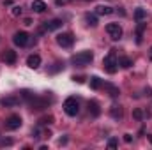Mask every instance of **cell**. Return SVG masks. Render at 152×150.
Returning a JSON list of instances; mask_svg holds the SVG:
<instances>
[{"label": "cell", "mask_w": 152, "mask_h": 150, "mask_svg": "<svg viewBox=\"0 0 152 150\" xmlns=\"http://www.w3.org/2000/svg\"><path fill=\"white\" fill-rule=\"evenodd\" d=\"M92 58H94V53L92 51H80V53L73 55L71 62L75 66H78V67H83V66H88L92 62Z\"/></svg>", "instance_id": "obj_1"}, {"label": "cell", "mask_w": 152, "mask_h": 150, "mask_svg": "<svg viewBox=\"0 0 152 150\" xmlns=\"http://www.w3.org/2000/svg\"><path fill=\"white\" fill-rule=\"evenodd\" d=\"M103 66H104V71H106V73H110V74H115V73H117V69H118V58L115 57L113 50L104 57Z\"/></svg>", "instance_id": "obj_2"}, {"label": "cell", "mask_w": 152, "mask_h": 150, "mask_svg": "<svg viewBox=\"0 0 152 150\" xmlns=\"http://www.w3.org/2000/svg\"><path fill=\"white\" fill-rule=\"evenodd\" d=\"M64 111L67 113L69 117H76V115H78L80 104H78V101H76L75 97H67V99L64 101Z\"/></svg>", "instance_id": "obj_3"}, {"label": "cell", "mask_w": 152, "mask_h": 150, "mask_svg": "<svg viewBox=\"0 0 152 150\" xmlns=\"http://www.w3.org/2000/svg\"><path fill=\"white\" fill-rule=\"evenodd\" d=\"M106 32H108V36L113 41H118V39L122 37V27L118 23H108L106 25Z\"/></svg>", "instance_id": "obj_4"}, {"label": "cell", "mask_w": 152, "mask_h": 150, "mask_svg": "<svg viewBox=\"0 0 152 150\" xmlns=\"http://www.w3.org/2000/svg\"><path fill=\"white\" fill-rule=\"evenodd\" d=\"M57 42H58V46H62V48H71L73 42H75V37H73V34L64 32V34H58V36H57Z\"/></svg>", "instance_id": "obj_5"}, {"label": "cell", "mask_w": 152, "mask_h": 150, "mask_svg": "<svg viewBox=\"0 0 152 150\" xmlns=\"http://www.w3.org/2000/svg\"><path fill=\"white\" fill-rule=\"evenodd\" d=\"M21 124H23V120H21L20 115H11V117L5 120V127H7L9 131H16V129H20Z\"/></svg>", "instance_id": "obj_6"}, {"label": "cell", "mask_w": 152, "mask_h": 150, "mask_svg": "<svg viewBox=\"0 0 152 150\" xmlns=\"http://www.w3.org/2000/svg\"><path fill=\"white\" fill-rule=\"evenodd\" d=\"M12 42L16 44V46H27V42H28V34L27 32H16L14 36H12Z\"/></svg>", "instance_id": "obj_7"}, {"label": "cell", "mask_w": 152, "mask_h": 150, "mask_svg": "<svg viewBox=\"0 0 152 150\" xmlns=\"http://www.w3.org/2000/svg\"><path fill=\"white\" fill-rule=\"evenodd\" d=\"M62 27V20H51V21H46L42 25V30L41 32H51V30H58Z\"/></svg>", "instance_id": "obj_8"}, {"label": "cell", "mask_w": 152, "mask_h": 150, "mask_svg": "<svg viewBox=\"0 0 152 150\" xmlns=\"http://www.w3.org/2000/svg\"><path fill=\"white\" fill-rule=\"evenodd\" d=\"M30 108L32 110H44V108H48V103L44 101V99H39V97H32L30 99Z\"/></svg>", "instance_id": "obj_9"}, {"label": "cell", "mask_w": 152, "mask_h": 150, "mask_svg": "<svg viewBox=\"0 0 152 150\" xmlns=\"http://www.w3.org/2000/svg\"><path fill=\"white\" fill-rule=\"evenodd\" d=\"M16 58H18V55H16V51H12V50H5L4 51V62L5 64H14L16 62Z\"/></svg>", "instance_id": "obj_10"}, {"label": "cell", "mask_w": 152, "mask_h": 150, "mask_svg": "<svg viewBox=\"0 0 152 150\" xmlns=\"http://www.w3.org/2000/svg\"><path fill=\"white\" fill-rule=\"evenodd\" d=\"M27 66H28L30 69H37L39 66H41V57H39V55H30V57L27 58Z\"/></svg>", "instance_id": "obj_11"}, {"label": "cell", "mask_w": 152, "mask_h": 150, "mask_svg": "<svg viewBox=\"0 0 152 150\" xmlns=\"http://www.w3.org/2000/svg\"><path fill=\"white\" fill-rule=\"evenodd\" d=\"M110 115H112V118H115V120H120V118H122V115H124V111H122V106L113 104V106L110 108Z\"/></svg>", "instance_id": "obj_12"}, {"label": "cell", "mask_w": 152, "mask_h": 150, "mask_svg": "<svg viewBox=\"0 0 152 150\" xmlns=\"http://www.w3.org/2000/svg\"><path fill=\"white\" fill-rule=\"evenodd\" d=\"M112 12H113V9L108 7V5H97V7H96V14H97V16H108V14H112Z\"/></svg>", "instance_id": "obj_13"}, {"label": "cell", "mask_w": 152, "mask_h": 150, "mask_svg": "<svg viewBox=\"0 0 152 150\" xmlns=\"http://www.w3.org/2000/svg\"><path fill=\"white\" fill-rule=\"evenodd\" d=\"M88 111L92 113V117H99V115H101V110H99L97 101H88Z\"/></svg>", "instance_id": "obj_14"}, {"label": "cell", "mask_w": 152, "mask_h": 150, "mask_svg": "<svg viewBox=\"0 0 152 150\" xmlns=\"http://www.w3.org/2000/svg\"><path fill=\"white\" fill-rule=\"evenodd\" d=\"M32 11L34 12H44L46 11V4L42 0H34L32 2Z\"/></svg>", "instance_id": "obj_15"}, {"label": "cell", "mask_w": 152, "mask_h": 150, "mask_svg": "<svg viewBox=\"0 0 152 150\" xmlns=\"http://www.w3.org/2000/svg\"><path fill=\"white\" fill-rule=\"evenodd\" d=\"M18 103H20V99H16V97H4V99H0L2 106H16Z\"/></svg>", "instance_id": "obj_16"}, {"label": "cell", "mask_w": 152, "mask_h": 150, "mask_svg": "<svg viewBox=\"0 0 152 150\" xmlns=\"http://www.w3.org/2000/svg\"><path fill=\"white\" fill-rule=\"evenodd\" d=\"M118 66L124 67V69H129V67L133 66V60H131L129 57H120V58H118Z\"/></svg>", "instance_id": "obj_17"}, {"label": "cell", "mask_w": 152, "mask_h": 150, "mask_svg": "<svg viewBox=\"0 0 152 150\" xmlns=\"http://www.w3.org/2000/svg\"><path fill=\"white\" fill-rule=\"evenodd\" d=\"M147 28V23H138V27H136V41L138 42H142V37H143V30Z\"/></svg>", "instance_id": "obj_18"}, {"label": "cell", "mask_w": 152, "mask_h": 150, "mask_svg": "<svg viewBox=\"0 0 152 150\" xmlns=\"http://www.w3.org/2000/svg\"><path fill=\"white\" fill-rule=\"evenodd\" d=\"M103 87V81L97 78V76H92L90 78V88H94V90H99Z\"/></svg>", "instance_id": "obj_19"}, {"label": "cell", "mask_w": 152, "mask_h": 150, "mask_svg": "<svg viewBox=\"0 0 152 150\" xmlns=\"http://www.w3.org/2000/svg\"><path fill=\"white\" fill-rule=\"evenodd\" d=\"M85 20H87V23H88L90 27H96V25H97V18H96V14H85Z\"/></svg>", "instance_id": "obj_20"}, {"label": "cell", "mask_w": 152, "mask_h": 150, "mask_svg": "<svg viewBox=\"0 0 152 150\" xmlns=\"http://www.w3.org/2000/svg\"><path fill=\"white\" fill-rule=\"evenodd\" d=\"M104 87L108 88V92H110V95H112V97H117V95L120 94V92H118V88L113 87V85H110V83H104Z\"/></svg>", "instance_id": "obj_21"}, {"label": "cell", "mask_w": 152, "mask_h": 150, "mask_svg": "<svg viewBox=\"0 0 152 150\" xmlns=\"http://www.w3.org/2000/svg\"><path fill=\"white\" fill-rule=\"evenodd\" d=\"M39 124H41V125H46V124H53V117H51V115L41 117V118H39Z\"/></svg>", "instance_id": "obj_22"}, {"label": "cell", "mask_w": 152, "mask_h": 150, "mask_svg": "<svg viewBox=\"0 0 152 150\" xmlns=\"http://www.w3.org/2000/svg\"><path fill=\"white\" fill-rule=\"evenodd\" d=\"M134 18H136V20H138V21H142V20H143V18H145V11H143V9H142V7H138V9H136V11H134Z\"/></svg>", "instance_id": "obj_23"}, {"label": "cell", "mask_w": 152, "mask_h": 150, "mask_svg": "<svg viewBox=\"0 0 152 150\" xmlns=\"http://www.w3.org/2000/svg\"><path fill=\"white\" fill-rule=\"evenodd\" d=\"M133 117H134L136 120H142V118H143V113H142V110H134V111H133Z\"/></svg>", "instance_id": "obj_24"}, {"label": "cell", "mask_w": 152, "mask_h": 150, "mask_svg": "<svg viewBox=\"0 0 152 150\" xmlns=\"http://www.w3.org/2000/svg\"><path fill=\"white\" fill-rule=\"evenodd\" d=\"M21 14V7L20 5H14L12 7V16H20Z\"/></svg>", "instance_id": "obj_25"}, {"label": "cell", "mask_w": 152, "mask_h": 150, "mask_svg": "<svg viewBox=\"0 0 152 150\" xmlns=\"http://www.w3.org/2000/svg\"><path fill=\"white\" fill-rule=\"evenodd\" d=\"M124 141H126V143H131V141H133V136H131V134H124Z\"/></svg>", "instance_id": "obj_26"}, {"label": "cell", "mask_w": 152, "mask_h": 150, "mask_svg": "<svg viewBox=\"0 0 152 150\" xmlns=\"http://www.w3.org/2000/svg\"><path fill=\"white\" fill-rule=\"evenodd\" d=\"M115 147H117V141L115 140H110L108 141V149H115Z\"/></svg>", "instance_id": "obj_27"}, {"label": "cell", "mask_w": 152, "mask_h": 150, "mask_svg": "<svg viewBox=\"0 0 152 150\" xmlns=\"http://www.w3.org/2000/svg\"><path fill=\"white\" fill-rule=\"evenodd\" d=\"M55 4L57 5H66V4H69V0H55Z\"/></svg>", "instance_id": "obj_28"}, {"label": "cell", "mask_w": 152, "mask_h": 150, "mask_svg": "<svg viewBox=\"0 0 152 150\" xmlns=\"http://www.w3.org/2000/svg\"><path fill=\"white\" fill-rule=\"evenodd\" d=\"M0 145H12V140H2Z\"/></svg>", "instance_id": "obj_29"}, {"label": "cell", "mask_w": 152, "mask_h": 150, "mask_svg": "<svg viewBox=\"0 0 152 150\" xmlns=\"http://www.w3.org/2000/svg\"><path fill=\"white\" fill-rule=\"evenodd\" d=\"M149 141H151V143H152V134H151V136H149Z\"/></svg>", "instance_id": "obj_30"}, {"label": "cell", "mask_w": 152, "mask_h": 150, "mask_svg": "<svg viewBox=\"0 0 152 150\" xmlns=\"http://www.w3.org/2000/svg\"><path fill=\"white\" fill-rule=\"evenodd\" d=\"M151 51H152V48H151Z\"/></svg>", "instance_id": "obj_31"}]
</instances>
